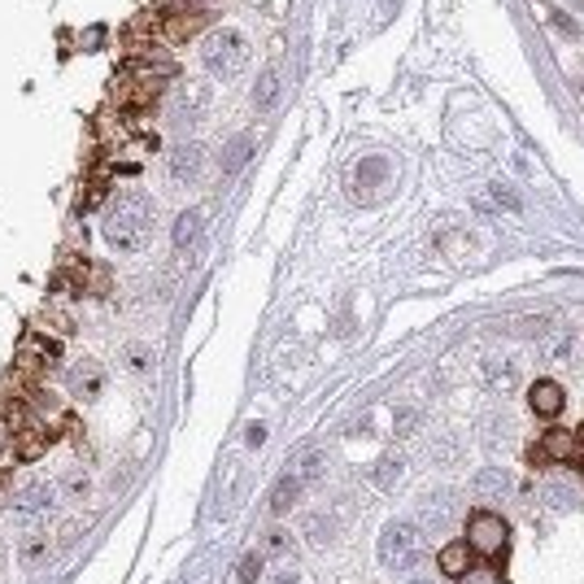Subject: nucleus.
Returning <instances> with one entry per match:
<instances>
[{
    "mask_svg": "<svg viewBox=\"0 0 584 584\" xmlns=\"http://www.w3.org/2000/svg\"><path fill=\"white\" fill-rule=\"evenodd\" d=\"M18 558H22V567H40V563L49 558V536H40V532H31V536L22 541V549H18Z\"/></svg>",
    "mask_w": 584,
    "mask_h": 584,
    "instance_id": "nucleus-19",
    "label": "nucleus"
},
{
    "mask_svg": "<svg viewBox=\"0 0 584 584\" xmlns=\"http://www.w3.org/2000/svg\"><path fill=\"white\" fill-rule=\"evenodd\" d=\"M576 445H580V449H584V424L576 427Z\"/></svg>",
    "mask_w": 584,
    "mask_h": 584,
    "instance_id": "nucleus-31",
    "label": "nucleus"
},
{
    "mask_svg": "<svg viewBox=\"0 0 584 584\" xmlns=\"http://www.w3.org/2000/svg\"><path fill=\"white\" fill-rule=\"evenodd\" d=\"M201 161H206V153H201V144H179L175 153H170V175L183 183V179H197L201 175Z\"/></svg>",
    "mask_w": 584,
    "mask_h": 584,
    "instance_id": "nucleus-13",
    "label": "nucleus"
},
{
    "mask_svg": "<svg viewBox=\"0 0 584 584\" xmlns=\"http://www.w3.org/2000/svg\"><path fill=\"white\" fill-rule=\"evenodd\" d=\"M576 432H563V427H549L545 436H541V445H536V454L541 458H549V463H572L576 458Z\"/></svg>",
    "mask_w": 584,
    "mask_h": 584,
    "instance_id": "nucleus-11",
    "label": "nucleus"
},
{
    "mask_svg": "<svg viewBox=\"0 0 584 584\" xmlns=\"http://www.w3.org/2000/svg\"><path fill=\"white\" fill-rule=\"evenodd\" d=\"M275 97H279V74H275V70H266L262 79H258V88H253V105L270 109V105H275Z\"/></svg>",
    "mask_w": 584,
    "mask_h": 584,
    "instance_id": "nucleus-21",
    "label": "nucleus"
},
{
    "mask_svg": "<svg viewBox=\"0 0 584 584\" xmlns=\"http://www.w3.org/2000/svg\"><path fill=\"white\" fill-rule=\"evenodd\" d=\"M70 388H74V397H83V401H92V397H101V388H105V375L97 362H83V367H74L70 371Z\"/></svg>",
    "mask_w": 584,
    "mask_h": 584,
    "instance_id": "nucleus-12",
    "label": "nucleus"
},
{
    "mask_svg": "<svg viewBox=\"0 0 584 584\" xmlns=\"http://www.w3.org/2000/svg\"><path fill=\"white\" fill-rule=\"evenodd\" d=\"M57 358H61V345H57L49 331H27L22 336V345H18V379H27V384H35L40 375L53 367Z\"/></svg>",
    "mask_w": 584,
    "mask_h": 584,
    "instance_id": "nucleus-4",
    "label": "nucleus"
},
{
    "mask_svg": "<svg viewBox=\"0 0 584 584\" xmlns=\"http://www.w3.org/2000/svg\"><path fill=\"white\" fill-rule=\"evenodd\" d=\"M197 236H201V210H183L179 218H175V245L188 249Z\"/></svg>",
    "mask_w": 584,
    "mask_h": 584,
    "instance_id": "nucleus-17",
    "label": "nucleus"
},
{
    "mask_svg": "<svg viewBox=\"0 0 584 584\" xmlns=\"http://www.w3.org/2000/svg\"><path fill=\"white\" fill-rule=\"evenodd\" d=\"M528 406H532L536 419H558L563 406H567V397H563V388H558L554 379H536L528 388Z\"/></svg>",
    "mask_w": 584,
    "mask_h": 584,
    "instance_id": "nucleus-9",
    "label": "nucleus"
},
{
    "mask_svg": "<svg viewBox=\"0 0 584 584\" xmlns=\"http://www.w3.org/2000/svg\"><path fill=\"white\" fill-rule=\"evenodd\" d=\"M319 471H323V454H310V458H306V467H301L297 476H301V479H319Z\"/></svg>",
    "mask_w": 584,
    "mask_h": 584,
    "instance_id": "nucleus-26",
    "label": "nucleus"
},
{
    "mask_svg": "<svg viewBox=\"0 0 584 584\" xmlns=\"http://www.w3.org/2000/svg\"><path fill=\"white\" fill-rule=\"evenodd\" d=\"M463 541L471 545V554H479V558H493V554H502V549H506L510 528H506V519H502L497 510H476V515L467 519V536H463Z\"/></svg>",
    "mask_w": 584,
    "mask_h": 584,
    "instance_id": "nucleus-5",
    "label": "nucleus"
},
{
    "mask_svg": "<svg viewBox=\"0 0 584 584\" xmlns=\"http://www.w3.org/2000/svg\"><path fill=\"white\" fill-rule=\"evenodd\" d=\"M253 576H258V558L249 554V558L240 563V584H253Z\"/></svg>",
    "mask_w": 584,
    "mask_h": 584,
    "instance_id": "nucleus-28",
    "label": "nucleus"
},
{
    "mask_svg": "<svg viewBox=\"0 0 584 584\" xmlns=\"http://www.w3.org/2000/svg\"><path fill=\"white\" fill-rule=\"evenodd\" d=\"M149 231H153V206H149V197L122 192L105 218L109 249H118V253H140V249L149 245Z\"/></svg>",
    "mask_w": 584,
    "mask_h": 584,
    "instance_id": "nucleus-1",
    "label": "nucleus"
},
{
    "mask_svg": "<svg viewBox=\"0 0 584 584\" xmlns=\"http://www.w3.org/2000/svg\"><path fill=\"white\" fill-rule=\"evenodd\" d=\"M245 61H249V40L240 31H214L210 40H206V70L218 74V79L240 74Z\"/></svg>",
    "mask_w": 584,
    "mask_h": 584,
    "instance_id": "nucleus-3",
    "label": "nucleus"
},
{
    "mask_svg": "<svg viewBox=\"0 0 584 584\" xmlns=\"http://www.w3.org/2000/svg\"><path fill=\"white\" fill-rule=\"evenodd\" d=\"M488 379H493L502 393H510V388L519 384V371H515L510 362H502V367H497V358H493V362H488Z\"/></svg>",
    "mask_w": 584,
    "mask_h": 584,
    "instance_id": "nucleus-23",
    "label": "nucleus"
},
{
    "mask_svg": "<svg viewBox=\"0 0 584 584\" xmlns=\"http://www.w3.org/2000/svg\"><path fill=\"white\" fill-rule=\"evenodd\" d=\"M301 476H284L275 484V493H270V515H284V510H292V502L301 497Z\"/></svg>",
    "mask_w": 584,
    "mask_h": 584,
    "instance_id": "nucleus-15",
    "label": "nucleus"
},
{
    "mask_svg": "<svg viewBox=\"0 0 584 584\" xmlns=\"http://www.w3.org/2000/svg\"><path fill=\"white\" fill-rule=\"evenodd\" d=\"M458 584H502V572L484 558V563H471V567L458 576Z\"/></svg>",
    "mask_w": 584,
    "mask_h": 584,
    "instance_id": "nucleus-20",
    "label": "nucleus"
},
{
    "mask_svg": "<svg viewBox=\"0 0 584 584\" xmlns=\"http://www.w3.org/2000/svg\"><path fill=\"white\" fill-rule=\"evenodd\" d=\"M275 584H301V580H297L292 572H284V576H279V580H275Z\"/></svg>",
    "mask_w": 584,
    "mask_h": 584,
    "instance_id": "nucleus-30",
    "label": "nucleus"
},
{
    "mask_svg": "<svg viewBox=\"0 0 584 584\" xmlns=\"http://www.w3.org/2000/svg\"><path fill=\"white\" fill-rule=\"evenodd\" d=\"M262 440H266V427H262V424H253V427H249V445H253V449H258V445H262Z\"/></svg>",
    "mask_w": 584,
    "mask_h": 584,
    "instance_id": "nucleus-29",
    "label": "nucleus"
},
{
    "mask_svg": "<svg viewBox=\"0 0 584 584\" xmlns=\"http://www.w3.org/2000/svg\"><path fill=\"white\" fill-rule=\"evenodd\" d=\"M580 92H584V83H580Z\"/></svg>",
    "mask_w": 584,
    "mask_h": 584,
    "instance_id": "nucleus-33",
    "label": "nucleus"
},
{
    "mask_svg": "<svg viewBox=\"0 0 584 584\" xmlns=\"http://www.w3.org/2000/svg\"><path fill=\"white\" fill-rule=\"evenodd\" d=\"M53 436H57V432H49L44 424H35V419H31L22 432H13V454H18L22 463H35V458L53 445Z\"/></svg>",
    "mask_w": 584,
    "mask_h": 584,
    "instance_id": "nucleus-10",
    "label": "nucleus"
},
{
    "mask_svg": "<svg viewBox=\"0 0 584 584\" xmlns=\"http://www.w3.org/2000/svg\"><path fill=\"white\" fill-rule=\"evenodd\" d=\"M388 179H393L388 161L384 158H362L358 166H354V197H358V201H375V197L388 188Z\"/></svg>",
    "mask_w": 584,
    "mask_h": 584,
    "instance_id": "nucleus-8",
    "label": "nucleus"
},
{
    "mask_svg": "<svg viewBox=\"0 0 584 584\" xmlns=\"http://www.w3.org/2000/svg\"><path fill=\"white\" fill-rule=\"evenodd\" d=\"M419 519H424V528H445L454 519V502L449 497H427L419 506Z\"/></svg>",
    "mask_w": 584,
    "mask_h": 584,
    "instance_id": "nucleus-16",
    "label": "nucleus"
},
{
    "mask_svg": "<svg viewBox=\"0 0 584 584\" xmlns=\"http://www.w3.org/2000/svg\"><path fill=\"white\" fill-rule=\"evenodd\" d=\"M206 22H210L206 9H197V4H179V9L161 13V40H170V44L192 40L197 31H206Z\"/></svg>",
    "mask_w": 584,
    "mask_h": 584,
    "instance_id": "nucleus-6",
    "label": "nucleus"
},
{
    "mask_svg": "<svg viewBox=\"0 0 584 584\" xmlns=\"http://www.w3.org/2000/svg\"><path fill=\"white\" fill-rule=\"evenodd\" d=\"M266 554H288V532H270L266 536Z\"/></svg>",
    "mask_w": 584,
    "mask_h": 584,
    "instance_id": "nucleus-25",
    "label": "nucleus"
},
{
    "mask_svg": "<svg viewBox=\"0 0 584 584\" xmlns=\"http://www.w3.org/2000/svg\"><path fill=\"white\" fill-rule=\"evenodd\" d=\"M393 476H401V463H393V458H384V463H379V471H375V479H379V484H388V479Z\"/></svg>",
    "mask_w": 584,
    "mask_h": 584,
    "instance_id": "nucleus-27",
    "label": "nucleus"
},
{
    "mask_svg": "<svg viewBox=\"0 0 584 584\" xmlns=\"http://www.w3.org/2000/svg\"><path fill=\"white\" fill-rule=\"evenodd\" d=\"M57 506V493L49 484H31V488H22L18 493V502H13V515H18V524H27V528H35L40 519H49Z\"/></svg>",
    "mask_w": 584,
    "mask_h": 584,
    "instance_id": "nucleus-7",
    "label": "nucleus"
},
{
    "mask_svg": "<svg viewBox=\"0 0 584 584\" xmlns=\"http://www.w3.org/2000/svg\"><path fill=\"white\" fill-rule=\"evenodd\" d=\"M419 549H424V541H419V528L415 524H401V519L384 524V532H379V563L388 572L415 567L419 563Z\"/></svg>",
    "mask_w": 584,
    "mask_h": 584,
    "instance_id": "nucleus-2",
    "label": "nucleus"
},
{
    "mask_svg": "<svg viewBox=\"0 0 584 584\" xmlns=\"http://www.w3.org/2000/svg\"><path fill=\"white\" fill-rule=\"evenodd\" d=\"M61 488H66L70 497H88V476H83V471H66Z\"/></svg>",
    "mask_w": 584,
    "mask_h": 584,
    "instance_id": "nucleus-24",
    "label": "nucleus"
},
{
    "mask_svg": "<svg viewBox=\"0 0 584 584\" xmlns=\"http://www.w3.org/2000/svg\"><path fill=\"white\" fill-rule=\"evenodd\" d=\"M415 584H432V580H415Z\"/></svg>",
    "mask_w": 584,
    "mask_h": 584,
    "instance_id": "nucleus-32",
    "label": "nucleus"
},
{
    "mask_svg": "<svg viewBox=\"0 0 584 584\" xmlns=\"http://www.w3.org/2000/svg\"><path fill=\"white\" fill-rule=\"evenodd\" d=\"M249 153H253V136H236V140L222 149V170H227V175L240 170V166L249 161Z\"/></svg>",
    "mask_w": 584,
    "mask_h": 584,
    "instance_id": "nucleus-18",
    "label": "nucleus"
},
{
    "mask_svg": "<svg viewBox=\"0 0 584 584\" xmlns=\"http://www.w3.org/2000/svg\"><path fill=\"white\" fill-rule=\"evenodd\" d=\"M436 563H440V572H449V576L458 580V576L471 567V545H467V541H449V545L436 554Z\"/></svg>",
    "mask_w": 584,
    "mask_h": 584,
    "instance_id": "nucleus-14",
    "label": "nucleus"
},
{
    "mask_svg": "<svg viewBox=\"0 0 584 584\" xmlns=\"http://www.w3.org/2000/svg\"><path fill=\"white\" fill-rule=\"evenodd\" d=\"M488 201H493L497 210H510V214L524 210V201L515 197V188H510V183H488Z\"/></svg>",
    "mask_w": 584,
    "mask_h": 584,
    "instance_id": "nucleus-22",
    "label": "nucleus"
},
{
    "mask_svg": "<svg viewBox=\"0 0 584 584\" xmlns=\"http://www.w3.org/2000/svg\"><path fill=\"white\" fill-rule=\"evenodd\" d=\"M580 471H584V467H580Z\"/></svg>",
    "mask_w": 584,
    "mask_h": 584,
    "instance_id": "nucleus-34",
    "label": "nucleus"
}]
</instances>
